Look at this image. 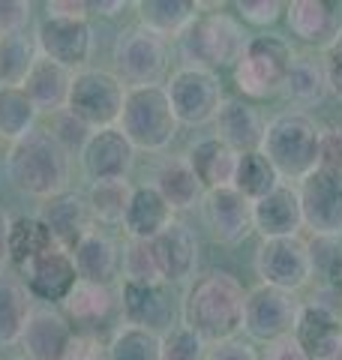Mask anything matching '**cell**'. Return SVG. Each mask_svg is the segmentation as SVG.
Here are the masks:
<instances>
[{"label":"cell","mask_w":342,"mask_h":360,"mask_svg":"<svg viewBox=\"0 0 342 360\" xmlns=\"http://www.w3.org/2000/svg\"><path fill=\"white\" fill-rule=\"evenodd\" d=\"M234 9L237 18L253 27H270L285 15V4H277V0H241L234 4Z\"/></svg>","instance_id":"obj_44"},{"label":"cell","mask_w":342,"mask_h":360,"mask_svg":"<svg viewBox=\"0 0 342 360\" xmlns=\"http://www.w3.org/2000/svg\"><path fill=\"white\" fill-rule=\"evenodd\" d=\"M291 37L312 49H330L342 37V4L334 0H291L285 4Z\"/></svg>","instance_id":"obj_16"},{"label":"cell","mask_w":342,"mask_h":360,"mask_svg":"<svg viewBox=\"0 0 342 360\" xmlns=\"http://www.w3.org/2000/svg\"><path fill=\"white\" fill-rule=\"evenodd\" d=\"M135 9H139V25L159 33L163 39H180L184 30L201 15L196 0H141Z\"/></svg>","instance_id":"obj_32"},{"label":"cell","mask_w":342,"mask_h":360,"mask_svg":"<svg viewBox=\"0 0 342 360\" xmlns=\"http://www.w3.org/2000/svg\"><path fill=\"white\" fill-rule=\"evenodd\" d=\"M123 99H127V84L120 82L108 70H78L72 75L70 99H66V111L78 117L87 129H111L118 127Z\"/></svg>","instance_id":"obj_8"},{"label":"cell","mask_w":342,"mask_h":360,"mask_svg":"<svg viewBox=\"0 0 342 360\" xmlns=\"http://www.w3.org/2000/svg\"><path fill=\"white\" fill-rule=\"evenodd\" d=\"M37 42L27 39V33L0 37V87H21L37 60Z\"/></svg>","instance_id":"obj_39"},{"label":"cell","mask_w":342,"mask_h":360,"mask_svg":"<svg viewBox=\"0 0 342 360\" xmlns=\"http://www.w3.org/2000/svg\"><path fill=\"white\" fill-rule=\"evenodd\" d=\"M322 127L306 111H282L267 120L261 153L282 184H300L318 168Z\"/></svg>","instance_id":"obj_3"},{"label":"cell","mask_w":342,"mask_h":360,"mask_svg":"<svg viewBox=\"0 0 342 360\" xmlns=\"http://www.w3.org/2000/svg\"><path fill=\"white\" fill-rule=\"evenodd\" d=\"M255 276L261 279V285L291 291V295L300 291L312 279L310 243L300 234L298 238L261 240L255 250Z\"/></svg>","instance_id":"obj_11"},{"label":"cell","mask_w":342,"mask_h":360,"mask_svg":"<svg viewBox=\"0 0 342 360\" xmlns=\"http://www.w3.org/2000/svg\"><path fill=\"white\" fill-rule=\"evenodd\" d=\"M208 360H261V354L255 352V345L249 342V340L234 336V340H225V342L210 345Z\"/></svg>","instance_id":"obj_48"},{"label":"cell","mask_w":342,"mask_h":360,"mask_svg":"<svg viewBox=\"0 0 342 360\" xmlns=\"http://www.w3.org/2000/svg\"><path fill=\"white\" fill-rule=\"evenodd\" d=\"M120 274H123V283H139V285L163 283L151 240H127L120 252Z\"/></svg>","instance_id":"obj_40"},{"label":"cell","mask_w":342,"mask_h":360,"mask_svg":"<svg viewBox=\"0 0 342 360\" xmlns=\"http://www.w3.org/2000/svg\"><path fill=\"white\" fill-rule=\"evenodd\" d=\"M163 283H189L198 267V238L184 219H175L168 229L151 240Z\"/></svg>","instance_id":"obj_21"},{"label":"cell","mask_w":342,"mask_h":360,"mask_svg":"<svg viewBox=\"0 0 342 360\" xmlns=\"http://www.w3.org/2000/svg\"><path fill=\"white\" fill-rule=\"evenodd\" d=\"M123 6L127 4H120V0H114V4H90V9H96V13H102V15H114V13H120Z\"/></svg>","instance_id":"obj_53"},{"label":"cell","mask_w":342,"mask_h":360,"mask_svg":"<svg viewBox=\"0 0 342 360\" xmlns=\"http://www.w3.org/2000/svg\"><path fill=\"white\" fill-rule=\"evenodd\" d=\"M175 219V210L163 198V193L153 184H141L132 193L129 210L123 217V231L129 240H156Z\"/></svg>","instance_id":"obj_26"},{"label":"cell","mask_w":342,"mask_h":360,"mask_svg":"<svg viewBox=\"0 0 342 360\" xmlns=\"http://www.w3.org/2000/svg\"><path fill=\"white\" fill-rule=\"evenodd\" d=\"M72 333L75 328L63 312L51 307H33L18 345L25 348V360H63Z\"/></svg>","instance_id":"obj_18"},{"label":"cell","mask_w":342,"mask_h":360,"mask_svg":"<svg viewBox=\"0 0 342 360\" xmlns=\"http://www.w3.org/2000/svg\"><path fill=\"white\" fill-rule=\"evenodd\" d=\"M298 340L312 360H342V315L324 303H303L294 328Z\"/></svg>","instance_id":"obj_20"},{"label":"cell","mask_w":342,"mask_h":360,"mask_svg":"<svg viewBox=\"0 0 342 360\" xmlns=\"http://www.w3.org/2000/svg\"><path fill=\"white\" fill-rule=\"evenodd\" d=\"M39 111L21 87H0V141L15 144L37 129Z\"/></svg>","instance_id":"obj_36"},{"label":"cell","mask_w":342,"mask_h":360,"mask_svg":"<svg viewBox=\"0 0 342 360\" xmlns=\"http://www.w3.org/2000/svg\"><path fill=\"white\" fill-rule=\"evenodd\" d=\"M324 75H327V87L330 94H334L336 99H342V37L330 45V49H324Z\"/></svg>","instance_id":"obj_49"},{"label":"cell","mask_w":342,"mask_h":360,"mask_svg":"<svg viewBox=\"0 0 342 360\" xmlns=\"http://www.w3.org/2000/svg\"><path fill=\"white\" fill-rule=\"evenodd\" d=\"M279 184H282L279 174L273 172V165L265 160V153H261V150L241 153V160H237V172H234V184H232V186H234L243 198H249V201L255 205L258 198L270 195Z\"/></svg>","instance_id":"obj_37"},{"label":"cell","mask_w":342,"mask_h":360,"mask_svg":"<svg viewBox=\"0 0 342 360\" xmlns=\"http://www.w3.org/2000/svg\"><path fill=\"white\" fill-rule=\"evenodd\" d=\"M261 360H312V357L306 354V348L294 340V336H282V340L265 345Z\"/></svg>","instance_id":"obj_50"},{"label":"cell","mask_w":342,"mask_h":360,"mask_svg":"<svg viewBox=\"0 0 342 360\" xmlns=\"http://www.w3.org/2000/svg\"><path fill=\"white\" fill-rule=\"evenodd\" d=\"M303 229L312 238H342V177L315 168L298 184Z\"/></svg>","instance_id":"obj_12"},{"label":"cell","mask_w":342,"mask_h":360,"mask_svg":"<svg viewBox=\"0 0 342 360\" xmlns=\"http://www.w3.org/2000/svg\"><path fill=\"white\" fill-rule=\"evenodd\" d=\"M37 51L70 72L87 70L94 54V27L84 18H45L37 30Z\"/></svg>","instance_id":"obj_13"},{"label":"cell","mask_w":342,"mask_h":360,"mask_svg":"<svg viewBox=\"0 0 342 360\" xmlns=\"http://www.w3.org/2000/svg\"><path fill=\"white\" fill-rule=\"evenodd\" d=\"M21 283L30 291V297L45 303H63L66 295L78 283L72 255L66 250H51L39 258H33V262L21 267Z\"/></svg>","instance_id":"obj_19"},{"label":"cell","mask_w":342,"mask_h":360,"mask_svg":"<svg viewBox=\"0 0 342 360\" xmlns=\"http://www.w3.org/2000/svg\"><path fill=\"white\" fill-rule=\"evenodd\" d=\"M120 312L123 324H135L151 333H168L175 328L177 319V297L171 295L168 283H153V285H139V283H123L120 285Z\"/></svg>","instance_id":"obj_14"},{"label":"cell","mask_w":342,"mask_h":360,"mask_svg":"<svg viewBox=\"0 0 342 360\" xmlns=\"http://www.w3.org/2000/svg\"><path fill=\"white\" fill-rule=\"evenodd\" d=\"M246 288L232 270H201L180 297V319L208 345L234 340L243 330Z\"/></svg>","instance_id":"obj_1"},{"label":"cell","mask_w":342,"mask_h":360,"mask_svg":"<svg viewBox=\"0 0 342 360\" xmlns=\"http://www.w3.org/2000/svg\"><path fill=\"white\" fill-rule=\"evenodd\" d=\"M51 250H61L54 243L51 231L42 225L39 217H18L9 225V262H13L18 270L25 267L33 258H39Z\"/></svg>","instance_id":"obj_34"},{"label":"cell","mask_w":342,"mask_h":360,"mask_svg":"<svg viewBox=\"0 0 342 360\" xmlns=\"http://www.w3.org/2000/svg\"><path fill=\"white\" fill-rule=\"evenodd\" d=\"M303 303L291 291H279L270 285H258L246 291L243 307V333L255 342H277L282 336H294Z\"/></svg>","instance_id":"obj_10"},{"label":"cell","mask_w":342,"mask_h":360,"mask_svg":"<svg viewBox=\"0 0 342 360\" xmlns=\"http://www.w3.org/2000/svg\"><path fill=\"white\" fill-rule=\"evenodd\" d=\"M114 75L129 87H159L168 82V39L132 25L114 42Z\"/></svg>","instance_id":"obj_7"},{"label":"cell","mask_w":342,"mask_h":360,"mask_svg":"<svg viewBox=\"0 0 342 360\" xmlns=\"http://www.w3.org/2000/svg\"><path fill=\"white\" fill-rule=\"evenodd\" d=\"M21 360H25V357H21Z\"/></svg>","instance_id":"obj_54"},{"label":"cell","mask_w":342,"mask_h":360,"mask_svg":"<svg viewBox=\"0 0 342 360\" xmlns=\"http://www.w3.org/2000/svg\"><path fill=\"white\" fill-rule=\"evenodd\" d=\"M9 225H13V219L0 210V264L9 262Z\"/></svg>","instance_id":"obj_52"},{"label":"cell","mask_w":342,"mask_h":360,"mask_svg":"<svg viewBox=\"0 0 342 360\" xmlns=\"http://www.w3.org/2000/svg\"><path fill=\"white\" fill-rule=\"evenodd\" d=\"M108 360H163V336L135 324H120L108 340Z\"/></svg>","instance_id":"obj_38"},{"label":"cell","mask_w":342,"mask_h":360,"mask_svg":"<svg viewBox=\"0 0 342 360\" xmlns=\"http://www.w3.org/2000/svg\"><path fill=\"white\" fill-rule=\"evenodd\" d=\"M45 18H84L90 13V4H82V0H51L45 4Z\"/></svg>","instance_id":"obj_51"},{"label":"cell","mask_w":342,"mask_h":360,"mask_svg":"<svg viewBox=\"0 0 342 360\" xmlns=\"http://www.w3.org/2000/svg\"><path fill=\"white\" fill-rule=\"evenodd\" d=\"M39 219H42L45 229L51 231L54 243L66 252H72L78 246V240L94 231V225H96L94 217H90L87 198H82L78 193H70V189L45 201L42 210H39Z\"/></svg>","instance_id":"obj_22"},{"label":"cell","mask_w":342,"mask_h":360,"mask_svg":"<svg viewBox=\"0 0 342 360\" xmlns=\"http://www.w3.org/2000/svg\"><path fill=\"white\" fill-rule=\"evenodd\" d=\"M318 168H324V172L342 177V129H322Z\"/></svg>","instance_id":"obj_47"},{"label":"cell","mask_w":342,"mask_h":360,"mask_svg":"<svg viewBox=\"0 0 342 360\" xmlns=\"http://www.w3.org/2000/svg\"><path fill=\"white\" fill-rule=\"evenodd\" d=\"M70 255L78 279H87V283L108 285L120 274V246L108 231L94 229L90 234H84Z\"/></svg>","instance_id":"obj_27"},{"label":"cell","mask_w":342,"mask_h":360,"mask_svg":"<svg viewBox=\"0 0 342 360\" xmlns=\"http://www.w3.org/2000/svg\"><path fill=\"white\" fill-rule=\"evenodd\" d=\"M249 39L253 37L246 33L241 18L216 9V13H201L192 21L184 30V37L177 39V49L180 58H184V66L220 72L228 66H237Z\"/></svg>","instance_id":"obj_4"},{"label":"cell","mask_w":342,"mask_h":360,"mask_svg":"<svg viewBox=\"0 0 342 360\" xmlns=\"http://www.w3.org/2000/svg\"><path fill=\"white\" fill-rule=\"evenodd\" d=\"M33 15V4L25 0H0V37L25 33Z\"/></svg>","instance_id":"obj_46"},{"label":"cell","mask_w":342,"mask_h":360,"mask_svg":"<svg viewBox=\"0 0 342 360\" xmlns=\"http://www.w3.org/2000/svg\"><path fill=\"white\" fill-rule=\"evenodd\" d=\"M118 129L127 135L135 150L163 153L177 139L180 120L171 108L165 84L159 87H129L123 99Z\"/></svg>","instance_id":"obj_5"},{"label":"cell","mask_w":342,"mask_h":360,"mask_svg":"<svg viewBox=\"0 0 342 360\" xmlns=\"http://www.w3.org/2000/svg\"><path fill=\"white\" fill-rule=\"evenodd\" d=\"M54 139H57V144L66 150V153H78L82 156V150H84V144L90 141V135H94V129H87L82 120L78 117H72L70 111H57V115H51V129H49Z\"/></svg>","instance_id":"obj_43"},{"label":"cell","mask_w":342,"mask_h":360,"mask_svg":"<svg viewBox=\"0 0 342 360\" xmlns=\"http://www.w3.org/2000/svg\"><path fill=\"white\" fill-rule=\"evenodd\" d=\"M279 94L289 99L291 105H298V111L324 103V96L330 94L324 63L318 58H312V54H294Z\"/></svg>","instance_id":"obj_31"},{"label":"cell","mask_w":342,"mask_h":360,"mask_svg":"<svg viewBox=\"0 0 342 360\" xmlns=\"http://www.w3.org/2000/svg\"><path fill=\"white\" fill-rule=\"evenodd\" d=\"M342 238H312L310 262L312 276L322 279V288H342Z\"/></svg>","instance_id":"obj_41"},{"label":"cell","mask_w":342,"mask_h":360,"mask_svg":"<svg viewBox=\"0 0 342 360\" xmlns=\"http://www.w3.org/2000/svg\"><path fill=\"white\" fill-rule=\"evenodd\" d=\"M165 94L184 127L213 123L225 103V87L220 72L198 70V66H180V70L171 72L165 82Z\"/></svg>","instance_id":"obj_9"},{"label":"cell","mask_w":342,"mask_h":360,"mask_svg":"<svg viewBox=\"0 0 342 360\" xmlns=\"http://www.w3.org/2000/svg\"><path fill=\"white\" fill-rule=\"evenodd\" d=\"M63 360H108V342H102L94 330H75Z\"/></svg>","instance_id":"obj_45"},{"label":"cell","mask_w":342,"mask_h":360,"mask_svg":"<svg viewBox=\"0 0 342 360\" xmlns=\"http://www.w3.org/2000/svg\"><path fill=\"white\" fill-rule=\"evenodd\" d=\"M216 139L225 141L234 153H253L261 150L265 141V129L267 120L261 117V111L255 105H249L241 96H225V103L216 115Z\"/></svg>","instance_id":"obj_24"},{"label":"cell","mask_w":342,"mask_h":360,"mask_svg":"<svg viewBox=\"0 0 342 360\" xmlns=\"http://www.w3.org/2000/svg\"><path fill=\"white\" fill-rule=\"evenodd\" d=\"M135 165V148L118 127L96 129L82 150L84 174L99 184V180H127Z\"/></svg>","instance_id":"obj_17"},{"label":"cell","mask_w":342,"mask_h":360,"mask_svg":"<svg viewBox=\"0 0 342 360\" xmlns=\"http://www.w3.org/2000/svg\"><path fill=\"white\" fill-rule=\"evenodd\" d=\"M6 177L18 193L49 201L70 186V153L49 129H33L6 150Z\"/></svg>","instance_id":"obj_2"},{"label":"cell","mask_w":342,"mask_h":360,"mask_svg":"<svg viewBox=\"0 0 342 360\" xmlns=\"http://www.w3.org/2000/svg\"><path fill=\"white\" fill-rule=\"evenodd\" d=\"M63 307V315L70 319V324L82 330H94L102 321L108 319L118 307V300H114V291L108 285H99V283H87V279H78L75 288L66 295V300L61 303Z\"/></svg>","instance_id":"obj_30"},{"label":"cell","mask_w":342,"mask_h":360,"mask_svg":"<svg viewBox=\"0 0 342 360\" xmlns=\"http://www.w3.org/2000/svg\"><path fill=\"white\" fill-rule=\"evenodd\" d=\"M253 219H255V231L261 234V240L298 238L300 229H303V210H300L298 186L279 184L270 195L258 198L253 205Z\"/></svg>","instance_id":"obj_23"},{"label":"cell","mask_w":342,"mask_h":360,"mask_svg":"<svg viewBox=\"0 0 342 360\" xmlns=\"http://www.w3.org/2000/svg\"><path fill=\"white\" fill-rule=\"evenodd\" d=\"M291 42L277 33L253 37L243 51V58L234 66V87L246 99H267L282 90V82L291 66Z\"/></svg>","instance_id":"obj_6"},{"label":"cell","mask_w":342,"mask_h":360,"mask_svg":"<svg viewBox=\"0 0 342 360\" xmlns=\"http://www.w3.org/2000/svg\"><path fill=\"white\" fill-rule=\"evenodd\" d=\"M237 160H241V153H234L225 141L216 139V135L196 141L186 153V162L192 165V172H196V177L201 180V186L208 189V193L234 184Z\"/></svg>","instance_id":"obj_28"},{"label":"cell","mask_w":342,"mask_h":360,"mask_svg":"<svg viewBox=\"0 0 342 360\" xmlns=\"http://www.w3.org/2000/svg\"><path fill=\"white\" fill-rule=\"evenodd\" d=\"M72 75L75 72H70L66 66L37 54V60H33L21 90L27 94V99L33 103V108H37L39 115H57V111L66 108L70 87H72Z\"/></svg>","instance_id":"obj_25"},{"label":"cell","mask_w":342,"mask_h":360,"mask_svg":"<svg viewBox=\"0 0 342 360\" xmlns=\"http://www.w3.org/2000/svg\"><path fill=\"white\" fill-rule=\"evenodd\" d=\"M30 312L33 303L25 283L18 276L0 274V348H9L21 340Z\"/></svg>","instance_id":"obj_33"},{"label":"cell","mask_w":342,"mask_h":360,"mask_svg":"<svg viewBox=\"0 0 342 360\" xmlns=\"http://www.w3.org/2000/svg\"><path fill=\"white\" fill-rule=\"evenodd\" d=\"M153 186L163 193V198L168 201L175 213L201 207L204 193H208V189L201 186V180L196 177V172H192V165L186 162V156H171V160L159 165Z\"/></svg>","instance_id":"obj_29"},{"label":"cell","mask_w":342,"mask_h":360,"mask_svg":"<svg viewBox=\"0 0 342 360\" xmlns=\"http://www.w3.org/2000/svg\"><path fill=\"white\" fill-rule=\"evenodd\" d=\"M210 345L186 324H175L163 333V360H208Z\"/></svg>","instance_id":"obj_42"},{"label":"cell","mask_w":342,"mask_h":360,"mask_svg":"<svg viewBox=\"0 0 342 360\" xmlns=\"http://www.w3.org/2000/svg\"><path fill=\"white\" fill-rule=\"evenodd\" d=\"M201 217H204V225H208L210 238L222 246L243 243L249 234L255 231L253 201L243 198L234 186H222V189L204 193Z\"/></svg>","instance_id":"obj_15"},{"label":"cell","mask_w":342,"mask_h":360,"mask_svg":"<svg viewBox=\"0 0 342 360\" xmlns=\"http://www.w3.org/2000/svg\"><path fill=\"white\" fill-rule=\"evenodd\" d=\"M135 186L129 180H99V184H90L87 193V207L94 222L102 225H123V217L129 210Z\"/></svg>","instance_id":"obj_35"}]
</instances>
